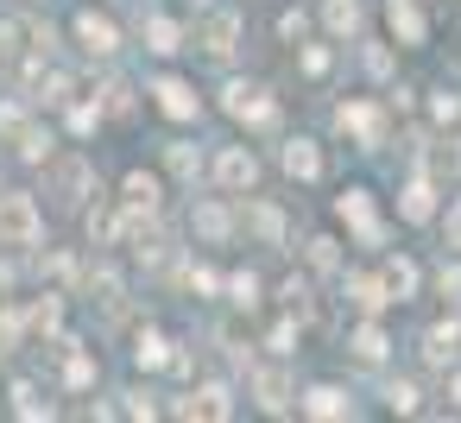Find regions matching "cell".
Segmentation results:
<instances>
[{"label":"cell","instance_id":"35","mask_svg":"<svg viewBox=\"0 0 461 423\" xmlns=\"http://www.w3.org/2000/svg\"><path fill=\"white\" fill-rule=\"evenodd\" d=\"M442 291H448V297H461V266H455V272L442 266Z\"/></svg>","mask_w":461,"mask_h":423},{"label":"cell","instance_id":"17","mask_svg":"<svg viewBox=\"0 0 461 423\" xmlns=\"http://www.w3.org/2000/svg\"><path fill=\"white\" fill-rule=\"evenodd\" d=\"M348 297H354V303L373 316V310L385 303V284H379V278H348Z\"/></svg>","mask_w":461,"mask_h":423},{"label":"cell","instance_id":"16","mask_svg":"<svg viewBox=\"0 0 461 423\" xmlns=\"http://www.w3.org/2000/svg\"><path fill=\"white\" fill-rule=\"evenodd\" d=\"M127 202H133V209H146V215H152V209H158V184H152V177H146V171H133V177H127Z\"/></svg>","mask_w":461,"mask_h":423},{"label":"cell","instance_id":"31","mask_svg":"<svg viewBox=\"0 0 461 423\" xmlns=\"http://www.w3.org/2000/svg\"><path fill=\"white\" fill-rule=\"evenodd\" d=\"M228 291H234V297H240V303H253V297H259V284H253V278H247V272H240V278H228Z\"/></svg>","mask_w":461,"mask_h":423},{"label":"cell","instance_id":"30","mask_svg":"<svg viewBox=\"0 0 461 423\" xmlns=\"http://www.w3.org/2000/svg\"><path fill=\"white\" fill-rule=\"evenodd\" d=\"M32 328H58V297H45V303L32 310Z\"/></svg>","mask_w":461,"mask_h":423},{"label":"cell","instance_id":"7","mask_svg":"<svg viewBox=\"0 0 461 423\" xmlns=\"http://www.w3.org/2000/svg\"><path fill=\"white\" fill-rule=\"evenodd\" d=\"M341 221H354V234H360V240H379V221H373V202H366L360 190H348V196H341Z\"/></svg>","mask_w":461,"mask_h":423},{"label":"cell","instance_id":"4","mask_svg":"<svg viewBox=\"0 0 461 423\" xmlns=\"http://www.w3.org/2000/svg\"><path fill=\"white\" fill-rule=\"evenodd\" d=\"M77 39H83V45H89L95 58H108V51L121 45V32H114V20H102V14H83V20H77Z\"/></svg>","mask_w":461,"mask_h":423},{"label":"cell","instance_id":"9","mask_svg":"<svg viewBox=\"0 0 461 423\" xmlns=\"http://www.w3.org/2000/svg\"><path fill=\"white\" fill-rule=\"evenodd\" d=\"M83 196H89V165L64 158L58 165V202H83Z\"/></svg>","mask_w":461,"mask_h":423},{"label":"cell","instance_id":"29","mask_svg":"<svg viewBox=\"0 0 461 423\" xmlns=\"http://www.w3.org/2000/svg\"><path fill=\"white\" fill-rule=\"evenodd\" d=\"M285 303H291V316H310V291H303V284H297V278H291V284H285Z\"/></svg>","mask_w":461,"mask_h":423},{"label":"cell","instance_id":"11","mask_svg":"<svg viewBox=\"0 0 461 423\" xmlns=\"http://www.w3.org/2000/svg\"><path fill=\"white\" fill-rule=\"evenodd\" d=\"M285 171L291 177H322V152L310 140H297V146H285Z\"/></svg>","mask_w":461,"mask_h":423},{"label":"cell","instance_id":"5","mask_svg":"<svg viewBox=\"0 0 461 423\" xmlns=\"http://www.w3.org/2000/svg\"><path fill=\"white\" fill-rule=\"evenodd\" d=\"M152 95H158V108H165L171 121H196V95H190V89H184L177 76H165V83H158Z\"/></svg>","mask_w":461,"mask_h":423},{"label":"cell","instance_id":"27","mask_svg":"<svg viewBox=\"0 0 461 423\" xmlns=\"http://www.w3.org/2000/svg\"><path fill=\"white\" fill-rule=\"evenodd\" d=\"M14 398H20V404H14V410H20V417H45V410H51V404H39V392H32V385H20V392H14Z\"/></svg>","mask_w":461,"mask_h":423},{"label":"cell","instance_id":"15","mask_svg":"<svg viewBox=\"0 0 461 423\" xmlns=\"http://www.w3.org/2000/svg\"><path fill=\"white\" fill-rule=\"evenodd\" d=\"M341 127H354L366 146H379V114L373 108H341Z\"/></svg>","mask_w":461,"mask_h":423},{"label":"cell","instance_id":"13","mask_svg":"<svg viewBox=\"0 0 461 423\" xmlns=\"http://www.w3.org/2000/svg\"><path fill=\"white\" fill-rule=\"evenodd\" d=\"M234 32H240V26H234V14H215V20L203 26V45H209L215 58H228V51H234Z\"/></svg>","mask_w":461,"mask_h":423},{"label":"cell","instance_id":"18","mask_svg":"<svg viewBox=\"0 0 461 423\" xmlns=\"http://www.w3.org/2000/svg\"><path fill=\"white\" fill-rule=\"evenodd\" d=\"M360 26V7L354 0H329V32H354Z\"/></svg>","mask_w":461,"mask_h":423},{"label":"cell","instance_id":"25","mask_svg":"<svg viewBox=\"0 0 461 423\" xmlns=\"http://www.w3.org/2000/svg\"><path fill=\"white\" fill-rule=\"evenodd\" d=\"M196 228H203L209 240H221V234H228V215H221V209H196Z\"/></svg>","mask_w":461,"mask_h":423},{"label":"cell","instance_id":"8","mask_svg":"<svg viewBox=\"0 0 461 423\" xmlns=\"http://www.w3.org/2000/svg\"><path fill=\"white\" fill-rule=\"evenodd\" d=\"M177 410H184V417H228L234 404H228V392H221V385H203V392H190Z\"/></svg>","mask_w":461,"mask_h":423},{"label":"cell","instance_id":"6","mask_svg":"<svg viewBox=\"0 0 461 423\" xmlns=\"http://www.w3.org/2000/svg\"><path fill=\"white\" fill-rule=\"evenodd\" d=\"M228 114H234V121H272V102H266L259 89L234 83V89H228Z\"/></svg>","mask_w":461,"mask_h":423},{"label":"cell","instance_id":"32","mask_svg":"<svg viewBox=\"0 0 461 423\" xmlns=\"http://www.w3.org/2000/svg\"><path fill=\"white\" fill-rule=\"evenodd\" d=\"M310 259L316 266H335V240H310Z\"/></svg>","mask_w":461,"mask_h":423},{"label":"cell","instance_id":"36","mask_svg":"<svg viewBox=\"0 0 461 423\" xmlns=\"http://www.w3.org/2000/svg\"><path fill=\"white\" fill-rule=\"evenodd\" d=\"M14 39H20V32H14L7 20H0V58H7V51H14Z\"/></svg>","mask_w":461,"mask_h":423},{"label":"cell","instance_id":"14","mask_svg":"<svg viewBox=\"0 0 461 423\" xmlns=\"http://www.w3.org/2000/svg\"><path fill=\"white\" fill-rule=\"evenodd\" d=\"M398 209H404V221H429V209H436V190L417 177V184L404 190V202H398Z\"/></svg>","mask_w":461,"mask_h":423},{"label":"cell","instance_id":"24","mask_svg":"<svg viewBox=\"0 0 461 423\" xmlns=\"http://www.w3.org/2000/svg\"><path fill=\"white\" fill-rule=\"evenodd\" d=\"M133 354H140V366H165V360H171L158 335H140V347H133Z\"/></svg>","mask_w":461,"mask_h":423},{"label":"cell","instance_id":"21","mask_svg":"<svg viewBox=\"0 0 461 423\" xmlns=\"http://www.w3.org/2000/svg\"><path fill=\"white\" fill-rule=\"evenodd\" d=\"M146 39H152V51H177V26H171V20H152Z\"/></svg>","mask_w":461,"mask_h":423},{"label":"cell","instance_id":"19","mask_svg":"<svg viewBox=\"0 0 461 423\" xmlns=\"http://www.w3.org/2000/svg\"><path fill=\"white\" fill-rule=\"evenodd\" d=\"M411 284H417V272H411L404 259H392V266H385V291H392V297H411Z\"/></svg>","mask_w":461,"mask_h":423},{"label":"cell","instance_id":"12","mask_svg":"<svg viewBox=\"0 0 461 423\" xmlns=\"http://www.w3.org/2000/svg\"><path fill=\"white\" fill-rule=\"evenodd\" d=\"M253 392H259L266 410H291V385H285V373H253Z\"/></svg>","mask_w":461,"mask_h":423},{"label":"cell","instance_id":"2","mask_svg":"<svg viewBox=\"0 0 461 423\" xmlns=\"http://www.w3.org/2000/svg\"><path fill=\"white\" fill-rule=\"evenodd\" d=\"M385 26L398 32V45H423V14H417V0H385Z\"/></svg>","mask_w":461,"mask_h":423},{"label":"cell","instance_id":"34","mask_svg":"<svg viewBox=\"0 0 461 423\" xmlns=\"http://www.w3.org/2000/svg\"><path fill=\"white\" fill-rule=\"evenodd\" d=\"M448 247H455V253H461V202H455V209H448Z\"/></svg>","mask_w":461,"mask_h":423},{"label":"cell","instance_id":"28","mask_svg":"<svg viewBox=\"0 0 461 423\" xmlns=\"http://www.w3.org/2000/svg\"><path fill=\"white\" fill-rule=\"evenodd\" d=\"M45 146H51V140H45V133H32V127H26V133H20V158H45Z\"/></svg>","mask_w":461,"mask_h":423},{"label":"cell","instance_id":"37","mask_svg":"<svg viewBox=\"0 0 461 423\" xmlns=\"http://www.w3.org/2000/svg\"><path fill=\"white\" fill-rule=\"evenodd\" d=\"M455 398H461V379H455Z\"/></svg>","mask_w":461,"mask_h":423},{"label":"cell","instance_id":"33","mask_svg":"<svg viewBox=\"0 0 461 423\" xmlns=\"http://www.w3.org/2000/svg\"><path fill=\"white\" fill-rule=\"evenodd\" d=\"M392 410H417V392L411 385H392Z\"/></svg>","mask_w":461,"mask_h":423},{"label":"cell","instance_id":"23","mask_svg":"<svg viewBox=\"0 0 461 423\" xmlns=\"http://www.w3.org/2000/svg\"><path fill=\"white\" fill-rule=\"evenodd\" d=\"M354 354H360V360H379V354H385V335H379V328H360V335H354Z\"/></svg>","mask_w":461,"mask_h":423},{"label":"cell","instance_id":"10","mask_svg":"<svg viewBox=\"0 0 461 423\" xmlns=\"http://www.w3.org/2000/svg\"><path fill=\"white\" fill-rule=\"evenodd\" d=\"M354 404L335 392V385H316V392H303V417H348Z\"/></svg>","mask_w":461,"mask_h":423},{"label":"cell","instance_id":"20","mask_svg":"<svg viewBox=\"0 0 461 423\" xmlns=\"http://www.w3.org/2000/svg\"><path fill=\"white\" fill-rule=\"evenodd\" d=\"M436 366H448V354H455V328H429V347H423Z\"/></svg>","mask_w":461,"mask_h":423},{"label":"cell","instance_id":"1","mask_svg":"<svg viewBox=\"0 0 461 423\" xmlns=\"http://www.w3.org/2000/svg\"><path fill=\"white\" fill-rule=\"evenodd\" d=\"M39 234H45L39 202H32V196H20V190H7V196H0V240H7V247H32Z\"/></svg>","mask_w":461,"mask_h":423},{"label":"cell","instance_id":"26","mask_svg":"<svg viewBox=\"0 0 461 423\" xmlns=\"http://www.w3.org/2000/svg\"><path fill=\"white\" fill-rule=\"evenodd\" d=\"M64 379H70V385H89V379H95V366H89V354H70V366H64Z\"/></svg>","mask_w":461,"mask_h":423},{"label":"cell","instance_id":"3","mask_svg":"<svg viewBox=\"0 0 461 423\" xmlns=\"http://www.w3.org/2000/svg\"><path fill=\"white\" fill-rule=\"evenodd\" d=\"M215 177H221L228 190H253L259 165H253V152H240V146H234V152H221V158H215Z\"/></svg>","mask_w":461,"mask_h":423},{"label":"cell","instance_id":"22","mask_svg":"<svg viewBox=\"0 0 461 423\" xmlns=\"http://www.w3.org/2000/svg\"><path fill=\"white\" fill-rule=\"evenodd\" d=\"M253 234H259V240H278V234H285L278 209H253Z\"/></svg>","mask_w":461,"mask_h":423}]
</instances>
